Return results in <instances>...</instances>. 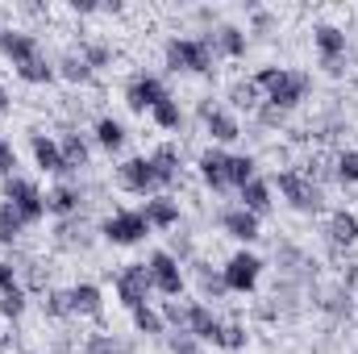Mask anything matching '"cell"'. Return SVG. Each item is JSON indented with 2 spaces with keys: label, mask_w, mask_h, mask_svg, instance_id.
<instances>
[{
  "label": "cell",
  "mask_w": 358,
  "mask_h": 354,
  "mask_svg": "<svg viewBox=\"0 0 358 354\" xmlns=\"http://www.w3.org/2000/svg\"><path fill=\"white\" fill-rule=\"evenodd\" d=\"M0 55H8V59H13V67H21V63L38 59V55H42V46H38V38H34V34H25V29H0Z\"/></svg>",
  "instance_id": "obj_15"
},
{
  "label": "cell",
  "mask_w": 358,
  "mask_h": 354,
  "mask_svg": "<svg viewBox=\"0 0 358 354\" xmlns=\"http://www.w3.org/2000/svg\"><path fill=\"white\" fill-rule=\"evenodd\" d=\"M146 267H150V279H155V292L159 296H183V288H187V279H183V263H179L171 250H155L150 259H146Z\"/></svg>",
  "instance_id": "obj_8"
},
{
  "label": "cell",
  "mask_w": 358,
  "mask_h": 354,
  "mask_svg": "<svg viewBox=\"0 0 358 354\" xmlns=\"http://www.w3.org/2000/svg\"><path fill=\"white\" fill-rule=\"evenodd\" d=\"M255 84L263 92V104L279 108V113H292L308 96V88H313V80L304 71H287V67H263L255 76Z\"/></svg>",
  "instance_id": "obj_1"
},
{
  "label": "cell",
  "mask_w": 358,
  "mask_h": 354,
  "mask_svg": "<svg viewBox=\"0 0 358 354\" xmlns=\"http://www.w3.org/2000/svg\"><path fill=\"white\" fill-rule=\"evenodd\" d=\"M271 187H279V196H283L296 213H321V204H325L321 183H313L304 171H279V176L271 179Z\"/></svg>",
  "instance_id": "obj_2"
},
{
  "label": "cell",
  "mask_w": 358,
  "mask_h": 354,
  "mask_svg": "<svg viewBox=\"0 0 358 354\" xmlns=\"http://www.w3.org/2000/svg\"><path fill=\"white\" fill-rule=\"evenodd\" d=\"M100 238L113 246H138L142 238H150V221L142 217V208H117L100 221Z\"/></svg>",
  "instance_id": "obj_4"
},
{
  "label": "cell",
  "mask_w": 358,
  "mask_h": 354,
  "mask_svg": "<svg viewBox=\"0 0 358 354\" xmlns=\"http://www.w3.org/2000/svg\"><path fill=\"white\" fill-rule=\"evenodd\" d=\"M29 150H34V163L46 171V176H67V159H63V146L46 134H34L29 138Z\"/></svg>",
  "instance_id": "obj_17"
},
{
  "label": "cell",
  "mask_w": 358,
  "mask_h": 354,
  "mask_svg": "<svg viewBox=\"0 0 358 354\" xmlns=\"http://www.w3.org/2000/svg\"><path fill=\"white\" fill-rule=\"evenodd\" d=\"M313 46H317V55H321V67L338 76L342 63H346V50H350L346 29H338V25H317V29H313Z\"/></svg>",
  "instance_id": "obj_10"
},
{
  "label": "cell",
  "mask_w": 358,
  "mask_h": 354,
  "mask_svg": "<svg viewBox=\"0 0 358 354\" xmlns=\"http://www.w3.org/2000/svg\"><path fill=\"white\" fill-rule=\"evenodd\" d=\"M221 279H225V292L246 296V292H255L259 279H263V259L250 255V250H234V255L225 259V267H221Z\"/></svg>",
  "instance_id": "obj_6"
},
{
  "label": "cell",
  "mask_w": 358,
  "mask_h": 354,
  "mask_svg": "<svg viewBox=\"0 0 358 354\" xmlns=\"http://www.w3.org/2000/svg\"><path fill=\"white\" fill-rule=\"evenodd\" d=\"M271 192H275V187H271V179L255 176L250 183H246V187H242V192H238V196H242L238 204H242L246 213H255V217H267L271 204H275V200H271Z\"/></svg>",
  "instance_id": "obj_23"
},
{
  "label": "cell",
  "mask_w": 358,
  "mask_h": 354,
  "mask_svg": "<svg viewBox=\"0 0 358 354\" xmlns=\"http://www.w3.org/2000/svg\"><path fill=\"white\" fill-rule=\"evenodd\" d=\"M183 309H187V321H183V330H187L196 342H204V346H217V338H221V325H225V321H221V317H217V313H213L204 300H187Z\"/></svg>",
  "instance_id": "obj_11"
},
{
  "label": "cell",
  "mask_w": 358,
  "mask_h": 354,
  "mask_svg": "<svg viewBox=\"0 0 358 354\" xmlns=\"http://www.w3.org/2000/svg\"><path fill=\"white\" fill-rule=\"evenodd\" d=\"M150 167H155V179H159V192L171 187V183L179 179V146L176 142L155 146V150H150Z\"/></svg>",
  "instance_id": "obj_21"
},
{
  "label": "cell",
  "mask_w": 358,
  "mask_h": 354,
  "mask_svg": "<svg viewBox=\"0 0 358 354\" xmlns=\"http://www.w3.org/2000/svg\"><path fill=\"white\" fill-rule=\"evenodd\" d=\"M334 176L342 179V183H358V150H342L334 159Z\"/></svg>",
  "instance_id": "obj_37"
},
{
  "label": "cell",
  "mask_w": 358,
  "mask_h": 354,
  "mask_svg": "<svg viewBox=\"0 0 358 354\" xmlns=\"http://www.w3.org/2000/svg\"><path fill=\"white\" fill-rule=\"evenodd\" d=\"M8 108V92H4V84H0V113Z\"/></svg>",
  "instance_id": "obj_45"
},
{
  "label": "cell",
  "mask_w": 358,
  "mask_h": 354,
  "mask_svg": "<svg viewBox=\"0 0 358 354\" xmlns=\"http://www.w3.org/2000/svg\"><path fill=\"white\" fill-rule=\"evenodd\" d=\"M21 354H34V351H21Z\"/></svg>",
  "instance_id": "obj_46"
},
{
  "label": "cell",
  "mask_w": 358,
  "mask_h": 354,
  "mask_svg": "<svg viewBox=\"0 0 358 354\" xmlns=\"http://www.w3.org/2000/svg\"><path fill=\"white\" fill-rule=\"evenodd\" d=\"M142 217L150 221V229H176L183 213H179V200H176V196L159 192V196H150V200L142 204Z\"/></svg>",
  "instance_id": "obj_18"
},
{
  "label": "cell",
  "mask_w": 358,
  "mask_h": 354,
  "mask_svg": "<svg viewBox=\"0 0 358 354\" xmlns=\"http://www.w3.org/2000/svg\"><path fill=\"white\" fill-rule=\"evenodd\" d=\"M117 183L134 196H159V179H155V167H150V155H134L117 167Z\"/></svg>",
  "instance_id": "obj_9"
},
{
  "label": "cell",
  "mask_w": 358,
  "mask_h": 354,
  "mask_svg": "<svg viewBox=\"0 0 358 354\" xmlns=\"http://www.w3.org/2000/svg\"><path fill=\"white\" fill-rule=\"evenodd\" d=\"M246 342H250L246 325H238V321H225V325H221V338H217L221 351H246Z\"/></svg>",
  "instance_id": "obj_35"
},
{
  "label": "cell",
  "mask_w": 358,
  "mask_h": 354,
  "mask_svg": "<svg viewBox=\"0 0 358 354\" xmlns=\"http://www.w3.org/2000/svg\"><path fill=\"white\" fill-rule=\"evenodd\" d=\"M13 167H17V150H13V146L0 138V176L8 179V176H13Z\"/></svg>",
  "instance_id": "obj_44"
},
{
  "label": "cell",
  "mask_w": 358,
  "mask_h": 354,
  "mask_svg": "<svg viewBox=\"0 0 358 354\" xmlns=\"http://www.w3.org/2000/svg\"><path fill=\"white\" fill-rule=\"evenodd\" d=\"M59 76H63L67 84H88V80H92V67L84 63V55H80V50H67V55L59 59Z\"/></svg>",
  "instance_id": "obj_31"
},
{
  "label": "cell",
  "mask_w": 358,
  "mask_h": 354,
  "mask_svg": "<svg viewBox=\"0 0 358 354\" xmlns=\"http://www.w3.org/2000/svg\"><path fill=\"white\" fill-rule=\"evenodd\" d=\"M17 76L25 80V84H50L55 76H59V67L46 59V55H38V59H29V63H21L17 67Z\"/></svg>",
  "instance_id": "obj_28"
},
{
  "label": "cell",
  "mask_w": 358,
  "mask_h": 354,
  "mask_svg": "<svg viewBox=\"0 0 358 354\" xmlns=\"http://www.w3.org/2000/svg\"><path fill=\"white\" fill-rule=\"evenodd\" d=\"M92 138H96V146H100V150L117 155V150L125 146V138H129V134H125V125H121L117 117H100V121H96V129H92Z\"/></svg>",
  "instance_id": "obj_25"
},
{
  "label": "cell",
  "mask_w": 358,
  "mask_h": 354,
  "mask_svg": "<svg viewBox=\"0 0 358 354\" xmlns=\"http://www.w3.org/2000/svg\"><path fill=\"white\" fill-rule=\"evenodd\" d=\"M204 42H208V50H213V55H225V59H242V55H246V46H250V38H246L238 25H217Z\"/></svg>",
  "instance_id": "obj_19"
},
{
  "label": "cell",
  "mask_w": 358,
  "mask_h": 354,
  "mask_svg": "<svg viewBox=\"0 0 358 354\" xmlns=\"http://www.w3.org/2000/svg\"><path fill=\"white\" fill-rule=\"evenodd\" d=\"M67 292H71V317H100L104 296H100L96 283H76V288H67Z\"/></svg>",
  "instance_id": "obj_24"
},
{
  "label": "cell",
  "mask_w": 358,
  "mask_h": 354,
  "mask_svg": "<svg viewBox=\"0 0 358 354\" xmlns=\"http://www.w3.org/2000/svg\"><path fill=\"white\" fill-rule=\"evenodd\" d=\"M196 167H200V179H204V183H208L213 192H225V187H229V183H225V167H229V155H225L221 146H208V150L200 155V163H196Z\"/></svg>",
  "instance_id": "obj_22"
},
{
  "label": "cell",
  "mask_w": 358,
  "mask_h": 354,
  "mask_svg": "<svg viewBox=\"0 0 358 354\" xmlns=\"http://www.w3.org/2000/svg\"><path fill=\"white\" fill-rule=\"evenodd\" d=\"M80 208H84L80 183H55V187L46 192V213H55V217H76Z\"/></svg>",
  "instance_id": "obj_20"
},
{
  "label": "cell",
  "mask_w": 358,
  "mask_h": 354,
  "mask_svg": "<svg viewBox=\"0 0 358 354\" xmlns=\"http://www.w3.org/2000/svg\"><path fill=\"white\" fill-rule=\"evenodd\" d=\"M200 121H204V134L213 142H238L242 138V125L229 108H217V104H200Z\"/></svg>",
  "instance_id": "obj_14"
},
{
  "label": "cell",
  "mask_w": 358,
  "mask_h": 354,
  "mask_svg": "<svg viewBox=\"0 0 358 354\" xmlns=\"http://www.w3.org/2000/svg\"><path fill=\"white\" fill-rule=\"evenodd\" d=\"M63 159H67V171H84L92 163V146H88V138L84 134H63Z\"/></svg>",
  "instance_id": "obj_26"
},
{
  "label": "cell",
  "mask_w": 358,
  "mask_h": 354,
  "mask_svg": "<svg viewBox=\"0 0 358 354\" xmlns=\"http://www.w3.org/2000/svg\"><path fill=\"white\" fill-rule=\"evenodd\" d=\"M255 176H259L255 155H229V167H225V183H229V187H238V192H242Z\"/></svg>",
  "instance_id": "obj_27"
},
{
  "label": "cell",
  "mask_w": 358,
  "mask_h": 354,
  "mask_svg": "<svg viewBox=\"0 0 358 354\" xmlns=\"http://www.w3.org/2000/svg\"><path fill=\"white\" fill-rule=\"evenodd\" d=\"M46 317H71V292H46Z\"/></svg>",
  "instance_id": "obj_39"
},
{
  "label": "cell",
  "mask_w": 358,
  "mask_h": 354,
  "mask_svg": "<svg viewBox=\"0 0 358 354\" xmlns=\"http://www.w3.org/2000/svg\"><path fill=\"white\" fill-rule=\"evenodd\" d=\"M217 221H221V229H225L234 242H246V246H250V242H259V234H263V229H259V221H263V217L246 213L242 204H229V208H221V217H217Z\"/></svg>",
  "instance_id": "obj_13"
},
{
  "label": "cell",
  "mask_w": 358,
  "mask_h": 354,
  "mask_svg": "<svg viewBox=\"0 0 358 354\" xmlns=\"http://www.w3.org/2000/svg\"><path fill=\"white\" fill-rule=\"evenodd\" d=\"M21 313H25V292H21V288H17V292H0V317L21 321Z\"/></svg>",
  "instance_id": "obj_38"
},
{
  "label": "cell",
  "mask_w": 358,
  "mask_h": 354,
  "mask_svg": "<svg viewBox=\"0 0 358 354\" xmlns=\"http://www.w3.org/2000/svg\"><path fill=\"white\" fill-rule=\"evenodd\" d=\"M17 288H21V279H17V267L0 259V292H17Z\"/></svg>",
  "instance_id": "obj_42"
},
{
  "label": "cell",
  "mask_w": 358,
  "mask_h": 354,
  "mask_svg": "<svg viewBox=\"0 0 358 354\" xmlns=\"http://www.w3.org/2000/svg\"><path fill=\"white\" fill-rule=\"evenodd\" d=\"M150 117H155L159 129H179V125H183V108H179L176 96H163V100L150 108Z\"/></svg>",
  "instance_id": "obj_33"
},
{
  "label": "cell",
  "mask_w": 358,
  "mask_h": 354,
  "mask_svg": "<svg viewBox=\"0 0 358 354\" xmlns=\"http://www.w3.org/2000/svg\"><path fill=\"white\" fill-rule=\"evenodd\" d=\"M196 275H200V300H217V296H225V279H221V271H208L204 263H196Z\"/></svg>",
  "instance_id": "obj_34"
},
{
  "label": "cell",
  "mask_w": 358,
  "mask_h": 354,
  "mask_svg": "<svg viewBox=\"0 0 358 354\" xmlns=\"http://www.w3.org/2000/svg\"><path fill=\"white\" fill-rule=\"evenodd\" d=\"M80 55H84V63H88L92 71L113 63V46L108 42H80Z\"/></svg>",
  "instance_id": "obj_36"
},
{
  "label": "cell",
  "mask_w": 358,
  "mask_h": 354,
  "mask_svg": "<svg viewBox=\"0 0 358 354\" xmlns=\"http://www.w3.org/2000/svg\"><path fill=\"white\" fill-rule=\"evenodd\" d=\"M255 117H259V121H263V125H267V129H279V125H283V121H287V113H279V108H271V104H263V108H259V113H255Z\"/></svg>",
  "instance_id": "obj_43"
},
{
  "label": "cell",
  "mask_w": 358,
  "mask_h": 354,
  "mask_svg": "<svg viewBox=\"0 0 358 354\" xmlns=\"http://www.w3.org/2000/svg\"><path fill=\"white\" fill-rule=\"evenodd\" d=\"M229 100H234V108H246V113H259L263 108V92H259L255 80H238L229 88Z\"/></svg>",
  "instance_id": "obj_30"
},
{
  "label": "cell",
  "mask_w": 358,
  "mask_h": 354,
  "mask_svg": "<svg viewBox=\"0 0 358 354\" xmlns=\"http://www.w3.org/2000/svg\"><path fill=\"white\" fill-rule=\"evenodd\" d=\"M163 96H171L167 84H163L159 76H146V71H142V76H134V80L125 84V104H129L134 113H150Z\"/></svg>",
  "instance_id": "obj_12"
},
{
  "label": "cell",
  "mask_w": 358,
  "mask_h": 354,
  "mask_svg": "<svg viewBox=\"0 0 358 354\" xmlns=\"http://www.w3.org/2000/svg\"><path fill=\"white\" fill-rule=\"evenodd\" d=\"M0 196H4V204H13V208L25 217V225L46 221V196H42V187H38L34 179L8 176L4 179V187H0Z\"/></svg>",
  "instance_id": "obj_3"
},
{
  "label": "cell",
  "mask_w": 358,
  "mask_h": 354,
  "mask_svg": "<svg viewBox=\"0 0 358 354\" xmlns=\"http://www.w3.org/2000/svg\"><path fill=\"white\" fill-rule=\"evenodd\" d=\"M325 238H329V246H334V250H350V246H358V213H350V208L329 213Z\"/></svg>",
  "instance_id": "obj_16"
},
{
  "label": "cell",
  "mask_w": 358,
  "mask_h": 354,
  "mask_svg": "<svg viewBox=\"0 0 358 354\" xmlns=\"http://www.w3.org/2000/svg\"><path fill=\"white\" fill-rule=\"evenodd\" d=\"M167 346H171V354H200V342H196L187 330H176V334L167 338Z\"/></svg>",
  "instance_id": "obj_40"
},
{
  "label": "cell",
  "mask_w": 358,
  "mask_h": 354,
  "mask_svg": "<svg viewBox=\"0 0 358 354\" xmlns=\"http://www.w3.org/2000/svg\"><path fill=\"white\" fill-rule=\"evenodd\" d=\"M129 317H134V330H138V334H146V338H159V334H167V321H163V313H159V309H150V304L134 309Z\"/></svg>",
  "instance_id": "obj_29"
},
{
  "label": "cell",
  "mask_w": 358,
  "mask_h": 354,
  "mask_svg": "<svg viewBox=\"0 0 358 354\" xmlns=\"http://www.w3.org/2000/svg\"><path fill=\"white\" fill-rule=\"evenodd\" d=\"M113 288H117V300L134 313V309H142V304H150L146 296L155 292V279H150V267L146 263H129L117 271V279H113Z\"/></svg>",
  "instance_id": "obj_7"
},
{
  "label": "cell",
  "mask_w": 358,
  "mask_h": 354,
  "mask_svg": "<svg viewBox=\"0 0 358 354\" xmlns=\"http://www.w3.org/2000/svg\"><path fill=\"white\" fill-rule=\"evenodd\" d=\"M21 234H25V217H21L13 204H4V200H0V242H4V246H13Z\"/></svg>",
  "instance_id": "obj_32"
},
{
  "label": "cell",
  "mask_w": 358,
  "mask_h": 354,
  "mask_svg": "<svg viewBox=\"0 0 358 354\" xmlns=\"http://www.w3.org/2000/svg\"><path fill=\"white\" fill-rule=\"evenodd\" d=\"M163 55H167V67L171 71H192V76H208L213 71V59H217L204 38H171Z\"/></svg>",
  "instance_id": "obj_5"
},
{
  "label": "cell",
  "mask_w": 358,
  "mask_h": 354,
  "mask_svg": "<svg viewBox=\"0 0 358 354\" xmlns=\"http://www.w3.org/2000/svg\"><path fill=\"white\" fill-rule=\"evenodd\" d=\"M84 354H117L113 334H92L88 342H84Z\"/></svg>",
  "instance_id": "obj_41"
}]
</instances>
